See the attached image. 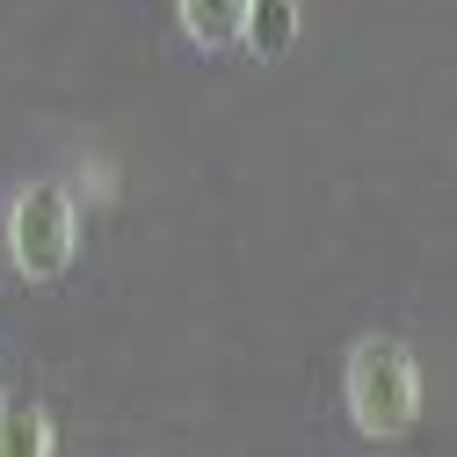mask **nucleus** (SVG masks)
Here are the masks:
<instances>
[{"label":"nucleus","instance_id":"obj_1","mask_svg":"<svg viewBox=\"0 0 457 457\" xmlns=\"http://www.w3.org/2000/svg\"><path fill=\"white\" fill-rule=\"evenodd\" d=\"M341 399H349V421L378 443H399L421 414V370L414 349L392 334H363L349 349V370H341Z\"/></svg>","mask_w":457,"mask_h":457},{"label":"nucleus","instance_id":"obj_2","mask_svg":"<svg viewBox=\"0 0 457 457\" xmlns=\"http://www.w3.org/2000/svg\"><path fill=\"white\" fill-rule=\"evenodd\" d=\"M73 233H80V218H73V196L59 182H37L15 196L8 211V247H15V269L29 283H51V276H66L73 262Z\"/></svg>","mask_w":457,"mask_h":457},{"label":"nucleus","instance_id":"obj_3","mask_svg":"<svg viewBox=\"0 0 457 457\" xmlns=\"http://www.w3.org/2000/svg\"><path fill=\"white\" fill-rule=\"evenodd\" d=\"M182 29L204 44V51H225V44H247V15L254 0H175Z\"/></svg>","mask_w":457,"mask_h":457},{"label":"nucleus","instance_id":"obj_4","mask_svg":"<svg viewBox=\"0 0 457 457\" xmlns=\"http://www.w3.org/2000/svg\"><path fill=\"white\" fill-rule=\"evenodd\" d=\"M0 457H51V414L29 399H0Z\"/></svg>","mask_w":457,"mask_h":457},{"label":"nucleus","instance_id":"obj_5","mask_svg":"<svg viewBox=\"0 0 457 457\" xmlns=\"http://www.w3.org/2000/svg\"><path fill=\"white\" fill-rule=\"evenodd\" d=\"M291 44H298V0H254L247 51H254V59H283Z\"/></svg>","mask_w":457,"mask_h":457}]
</instances>
